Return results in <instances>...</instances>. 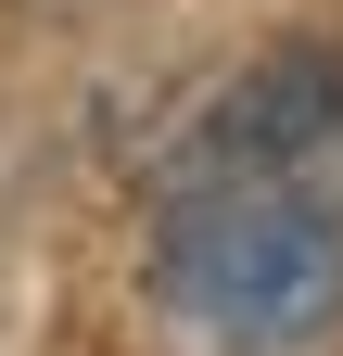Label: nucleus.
Listing matches in <instances>:
<instances>
[{"mask_svg": "<svg viewBox=\"0 0 343 356\" xmlns=\"http://www.w3.org/2000/svg\"><path fill=\"white\" fill-rule=\"evenodd\" d=\"M153 293L191 331L242 343V356H292V343H318L343 318V229L306 191H280V178H217V191L165 204Z\"/></svg>", "mask_w": 343, "mask_h": 356, "instance_id": "obj_1", "label": "nucleus"}, {"mask_svg": "<svg viewBox=\"0 0 343 356\" xmlns=\"http://www.w3.org/2000/svg\"><path fill=\"white\" fill-rule=\"evenodd\" d=\"M331 127H343V51H331V38H292V51L242 64L217 102H203V127H191V178H178V191H217V178H280L292 153H318Z\"/></svg>", "mask_w": 343, "mask_h": 356, "instance_id": "obj_2", "label": "nucleus"}]
</instances>
